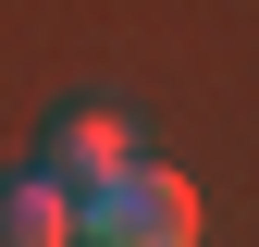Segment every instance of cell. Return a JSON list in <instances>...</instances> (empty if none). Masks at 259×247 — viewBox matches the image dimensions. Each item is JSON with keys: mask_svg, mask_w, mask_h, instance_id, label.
Here are the masks:
<instances>
[{"mask_svg": "<svg viewBox=\"0 0 259 247\" xmlns=\"http://www.w3.org/2000/svg\"><path fill=\"white\" fill-rule=\"evenodd\" d=\"M74 247H198V185L136 148L123 173L74 185Z\"/></svg>", "mask_w": 259, "mask_h": 247, "instance_id": "1", "label": "cell"}, {"mask_svg": "<svg viewBox=\"0 0 259 247\" xmlns=\"http://www.w3.org/2000/svg\"><path fill=\"white\" fill-rule=\"evenodd\" d=\"M123 161H136V124H123V111H62L50 124V185H99Z\"/></svg>", "mask_w": 259, "mask_h": 247, "instance_id": "2", "label": "cell"}, {"mask_svg": "<svg viewBox=\"0 0 259 247\" xmlns=\"http://www.w3.org/2000/svg\"><path fill=\"white\" fill-rule=\"evenodd\" d=\"M0 247H74V185L13 173V185H0Z\"/></svg>", "mask_w": 259, "mask_h": 247, "instance_id": "3", "label": "cell"}]
</instances>
